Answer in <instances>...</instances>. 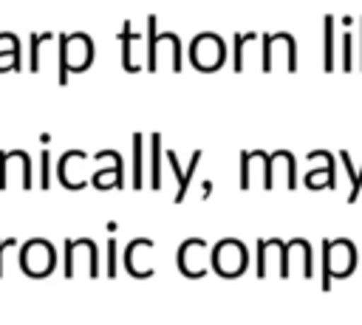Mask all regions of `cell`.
<instances>
[{"instance_id": "obj_1", "label": "cell", "mask_w": 362, "mask_h": 325, "mask_svg": "<svg viewBox=\"0 0 362 325\" xmlns=\"http://www.w3.org/2000/svg\"><path fill=\"white\" fill-rule=\"evenodd\" d=\"M57 59H59V85H68V73H82L93 65V40L85 31L59 34L57 37Z\"/></svg>"}, {"instance_id": "obj_2", "label": "cell", "mask_w": 362, "mask_h": 325, "mask_svg": "<svg viewBox=\"0 0 362 325\" xmlns=\"http://www.w3.org/2000/svg\"><path fill=\"white\" fill-rule=\"evenodd\" d=\"M356 268V249L354 240L337 237L334 243L322 240V291H331L334 277H348Z\"/></svg>"}, {"instance_id": "obj_3", "label": "cell", "mask_w": 362, "mask_h": 325, "mask_svg": "<svg viewBox=\"0 0 362 325\" xmlns=\"http://www.w3.org/2000/svg\"><path fill=\"white\" fill-rule=\"evenodd\" d=\"M189 62L201 73H212L226 62V42L215 31H201L189 42Z\"/></svg>"}, {"instance_id": "obj_4", "label": "cell", "mask_w": 362, "mask_h": 325, "mask_svg": "<svg viewBox=\"0 0 362 325\" xmlns=\"http://www.w3.org/2000/svg\"><path fill=\"white\" fill-rule=\"evenodd\" d=\"M212 266L221 277H238L246 268V249L235 237H223L212 252Z\"/></svg>"}, {"instance_id": "obj_5", "label": "cell", "mask_w": 362, "mask_h": 325, "mask_svg": "<svg viewBox=\"0 0 362 325\" xmlns=\"http://www.w3.org/2000/svg\"><path fill=\"white\" fill-rule=\"evenodd\" d=\"M20 268L31 277H42L54 268V252L48 240H28L25 252L20 254Z\"/></svg>"}, {"instance_id": "obj_6", "label": "cell", "mask_w": 362, "mask_h": 325, "mask_svg": "<svg viewBox=\"0 0 362 325\" xmlns=\"http://www.w3.org/2000/svg\"><path fill=\"white\" fill-rule=\"evenodd\" d=\"M337 17L325 14L322 17V71L331 73L337 71Z\"/></svg>"}, {"instance_id": "obj_7", "label": "cell", "mask_w": 362, "mask_h": 325, "mask_svg": "<svg viewBox=\"0 0 362 325\" xmlns=\"http://www.w3.org/2000/svg\"><path fill=\"white\" fill-rule=\"evenodd\" d=\"M167 161H170V167L175 170V178H178V192H175V203H181L184 201V195H187V187H189V181H192V172L198 170V164H201V150H195L192 153V158H189V167L181 172V167H178V158H175V153H167Z\"/></svg>"}, {"instance_id": "obj_8", "label": "cell", "mask_w": 362, "mask_h": 325, "mask_svg": "<svg viewBox=\"0 0 362 325\" xmlns=\"http://www.w3.org/2000/svg\"><path fill=\"white\" fill-rule=\"evenodd\" d=\"M119 40H122V65H124V71H127V73H139L141 65L133 62V42L139 40V34H133V25H130V23L122 25Z\"/></svg>"}, {"instance_id": "obj_9", "label": "cell", "mask_w": 362, "mask_h": 325, "mask_svg": "<svg viewBox=\"0 0 362 325\" xmlns=\"http://www.w3.org/2000/svg\"><path fill=\"white\" fill-rule=\"evenodd\" d=\"M144 68L150 73L158 71V25H156V14H147V62Z\"/></svg>"}, {"instance_id": "obj_10", "label": "cell", "mask_w": 362, "mask_h": 325, "mask_svg": "<svg viewBox=\"0 0 362 325\" xmlns=\"http://www.w3.org/2000/svg\"><path fill=\"white\" fill-rule=\"evenodd\" d=\"M339 161L345 164V172H348V178H351V189H348V203H356L359 201V192H362V167L359 170H354V161H351V153L348 150H339Z\"/></svg>"}, {"instance_id": "obj_11", "label": "cell", "mask_w": 362, "mask_h": 325, "mask_svg": "<svg viewBox=\"0 0 362 325\" xmlns=\"http://www.w3.org/2000/svg\"><path fill=\"white\" fill-rule=\"evenodd\" d=\"M150 187L161 189V136H150Z\"/></svg>"}, {"instance_id": "obj_12", "label": "cell", "mask_w": 362, "mask_h": 325, "mask_svg": "<svg viewBox=\"0 0 362 325\" xmlns=\"http://www.w3.org/2000/svg\"><path fill=\"white\" fill-rule=\"evenodd\" d=\"M255 37H257V34H252V31H249V34L235 31V37H232V40H235V42H232V45H235V48H232V71H235V73L243 71V62H246V59H243V48H246V42H252Z\"/></svg>"}, {"instance_id": "obj_13", "label": "cell", "mask_w": 362, "mask_h": 325, "mask_svg": "<svg viewBox=\"0 0 362 325\" xmlns=\"http://www.w3.org/2000/svg\"><path fill=\"white\" fill-rule=\"evenodd\" d=\"M141 144H144V136L136 133L133 136V187L136 189L144 187V175H141V158H144V153H141Z\"/></svg>"}, {"instance_id": "obj_14", "label": "cell", "mask_w": 362, "mask_h": 325, "mask_svg": "<svg viewBox=\"0 0 362 325\" xmlns=\"http://www.w3.org/2000/svg\"><path fill=\"white\" fill-rule=\"evenodd\" d=\"M339 45H342V51H339V68L351 73L354 71V34H351V28L342 31Z\"/></svg>"}, {"instance_id": "obj_15", "label": "cell", "mask_w": 362, "mask_h": 325, "mask_svg": "<svg viewBox=\"0 0 362 325\" xmlns=\"http://www.w3.org/2000/svg\"><path fill=\"white\" fill-rule=\"evenodd\" d=\"M48 40H51V34H37V31L31 34V54H28V71H31V73L40 71V62H42V59H40V48H42V42H48Z\"/></svg>"}, {"instance_id": "obj_16", "label": "cell", "mask_w": 362, "mask_h": 325, "mask_svg": "<svg viewBox=\"0 0 362 325\" xmlns=\"http://www.w3.org/2000/svg\"><path fill=\"white\" fill-rule=\"evenodd\" d=\"M107 274L116 277V240L107 243Z\"/></svg>"}, {"instance_id": "obj_17", "label": "cell", "mask_w": 362, "mask_h": 325, "mask_svg": "<svg viewBox=\"0 0 362 325\" xmlns=\"http://www.w3.org/2000/svg\"><path fill=\"white\" fill-rule=\"evenodd\" d=\"M48 150H42V175H40V187L42 189H48V184H51V178H48Z\"/></svg>"}, {"instance_id": "obj_18", "label": "cell", "mask_w": 362, "mask_h": 325, "mask_svg": "<svg viewBox=\"0 0 362 325\" xmlns=\"http://www.w3.org/2000/svg\"><path fill=\"white\" fill-rule=\"evenodd\" d=\"M359 71H362V17H359Z\"/></svg>"}, {"instance_id": "obj_19", "label": "cell", "mask_w": 362, "mask_h": 325, "mask_svg": "<svg viewBox=\"0 0 362 325\" xmlns=\"http://www.w3.org/2000/svg\"><path fill=\"white\" fill-rule=\"evenodd\" d=\"M209 192H212V184H209V181H204V184H201V195H204V198H206V195H209Z\"/></svg>"}, {"instance_id": "obj_20", "label": "cell", "mask_w": 362, "mask_h": 325, "mask_svg": "<svg viewBox=\"0 0 362 325\" xmlns=\"http://www.w3.org/2000/svg\"><path fill=\"white\" fill-rule=\"evenodd\" d=\"M8 243H14V240H0V257H3V249H6ZM0 274H3V260H0Z\"/></svg>"}]
</instances>
